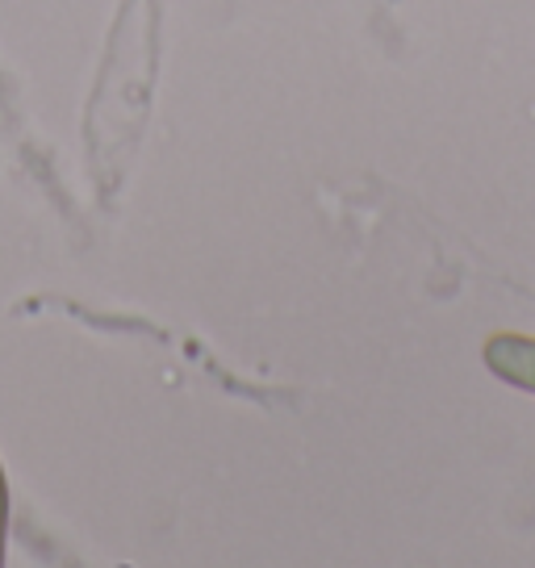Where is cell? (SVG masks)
Returning <instances> with one entry per match:
<instances>
[{
    "instance_id": "1",
    "label": "cell",
    "mask_w": 535,
    "mask_h": 568,
    "mask_svg": "<svg viewBox=\"0 0 535 568\" xmlns=\"http://www.w3.org/2000/svg\"><path fill=\"white\" fill-rule=\"evenodd\" d=\"M489 364H494L506 381L535 389V343H523V338H498V343L489 347Z\"/></svg>"
}]
</instances>
